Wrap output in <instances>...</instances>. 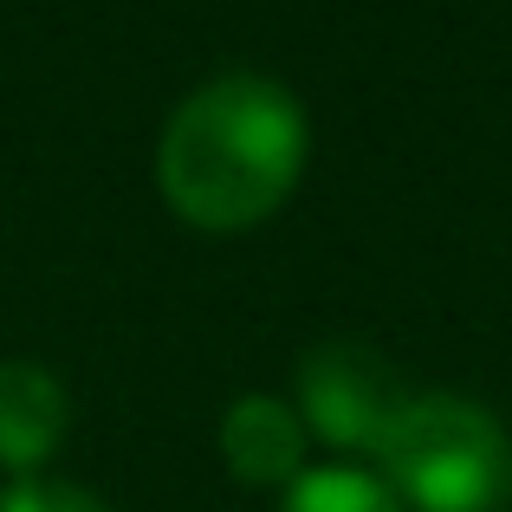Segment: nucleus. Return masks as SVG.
I'll use <instances>...</instances> for the list:
<instances>
[{
  "instance_id": "39448f33",
  "label": "nucleus",
  "mask_w": 512,
  "mask_h": 512,
  "mask_svg": "<svg viewBox=\"0 0 512 512\" xmlns=\"http://www.w3.org/2000/svg\"><path fill=\"white\" fill-rule=\"evenodd\" d=\"M221 461L247 487H292L305 474V422L279 396H240L221 422Z\"/></svg>"
},
{
  "instance_id": "423d86ee",
  "label": "nucleus",
  "mask_w": 512,
  "mask_h": 512,
  "mask_svg": "<svg viewBox=\"0 0 512 512\" xmlns=\"http://www.w3.org/2000/svg\"><path fill=\"white\" fill-rule=\"evenodd\" d=\"M286 512H402V500L383 487V474L363 467H312L292 480Z\"/></svg>"
},
{
  "instance_id": "0eeeda50",
  "label": "nucleus",
  "mask_w": 512,
  "mask_h": 512,
  "mask_svg": "<svg viewBox=\"0 0 512 512\" xmlns=\"http://www.w3.org/2000/svg\"><path fill=\"white\" fill-rule=\"evenodd\" d=\"M0 512H111V506L91 500L85 487H65V480H20L0 493Z\"/></svg>"
},
{
  "instance_id": "20e7f679",
  "label": "nucleus",
  "mask_w": 512,
  "mask_h": 512,
  "mask_svg": "<svg viewBox=\"0 0 512 512\" xmlns=\"http://www.w3.org/2000/svg\"><path fill=\"white\" fill-rule=\"evenodd\" d=\"M65 422H72V396L46 363H0V467L39 474L59 454Z\"/></svg>"
},
{
  "instance_id": "f03ea898",
  "label": "nucleus",
  "mask_w": 512,
  "mask_h": 512,
  "mask_svg": "<svg viewBox=\"0 0 512 512\" xmlns=\"http://www.w3.org/2000/svg\"><path fill=\"white\" fill-rule=\"evenodd\" d=\"M383 487L402 512H506L512 506V435L474 396H415L383 441Z\"/></svg>"
},
{
  "instance_id": "7ed1b4c3",
  "label": "nucleus",
  "mask_w": 512,
  "mask_h": 512,
  "mask_svg": "<svg viewBox=\"0 0 512 512\" xmlns=\"http://www.w3.org/2000/svg\"><path fill=\"white\" fill-rule=\"evenodd\" d=\"M409 402H415V389L370 344L338 338V344H312L299 357V422H305V435L331 441V448L383 454V441L396 435Z\"/></svg>"
},
{
  "instance_id": "f257e3e1",
  "label": "nucleus",
  "mask_w": 512,
  "mask_h": 512,
  "mask_svg": "<svg viewBox=\"0 0 512 512\" xmlns=\"http://www.w3.org/2000/svg\"><path fill=\"white\" fill-rule=\"evenodd\" d=\"M305 150H312L305 104L260 72H227L175 104L156 143V182L188 227L240 234L299 188Z\"/></svg>"
}]
</instances>
